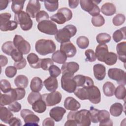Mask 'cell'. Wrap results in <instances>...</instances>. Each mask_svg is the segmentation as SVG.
I'll list each match as a JSON object with an SVG mask.
<instances>
[{"mask_svg":"<svg viewBox=\"0 0 126 126\" xmlns=\"http://www.w3.org/2000/svg\"><path fill=\"white\" fill-rule=\"evenodd\" d=\"M53 63L54 61L50 58L40 59V68L44 70H48L49 67Z\"/></svg>","mask_w":126,"mask_h":126,"instance_id":"cell-47","label":"cell"},{"mask_svg":"<svg viewBox=\"0 0 126 126\" xmlns=\"http://www.w3.org/2000/svg\"><path fill=\"white\" fill-rule=\"evenodd\" d=\"M13 117L11 111L6 107L0 106V119L1 121L5 124H8L10 120Z\"/></svg>","mask_w":126,"mask_h":126,"instance_id":"cell-25","label":"cell"},{"mask_svg":"<svg viewBox=\"0 0 126 126\" xmlns=\"http://www.w3.org/2000/svg\"><path fill=\"white\" fill-rule=\"evenodd\" d=\"M18 26V23L15 21L9 20L3 26H0L1 31L6 32L8 31H13L15 30Z\"/></svg>","mask_w":126,"mask_h":126,"instance_id":"cell-40","label":"cell"},{"mask_svg":"<svg viewBox=\"0 0 126 126\" xmlns=\"http://www.w3.org/2000/svg\"><path fill=\"white\" fill-rule=\"evenodd\" d=\"M72 18V11L66 7H63L59 9L57 13L53 15L50 19L51 21L62 25L68 21Z\"/></svg>","mask_w":126,"mask_h":126,"instance_id":"cell-5","label":"cell"},{"mask_svg":"<svg viewBox=\"0 0 126 126\" xmlns=\"http://www.w3.org/2000/svg\"><path fill=\"white\" fill-rule=\"evenodd\" d=\"M66 55L61 50H57L55 52L52 56V60L56 63L63 64L67 60Z\"/></svg>","mask_w":126,"mask_h":126,"instance_id":"cell-29","label":"cell"},{"mask_svg":"<svg viewBox=\"0 0 126 126\" xmlns=\"http://www.w3.org/2000/svg\"><path fill=\"white\" fill-rule=\"evenodd\" d=\"M20 115L25 122V126H38L40 119L34 113L28 109H23L20 112Z\"/></svg>","mask_w":126,"mask_h":126,"instance_id":"cell-10","label":"cell"},{"mask_svg":"<svg viewBox=\"0 0 126 126\" xmlns=\"http://www.w3.org/2000/svg\"><path fill=\"white\" fill-rule=\"evenodd\" d=\"M114 94L118 99H124L126 98V90L125 85H120L118 86L115 90Z\"/></svg>","mask_w":126,"mask_h":126,"instance_id":"cell-36","label":"cell"},{"mask_svg":"<svg viewBox=\"0 0 126 126\" xmlns=\"http://www.w3.org/2000/svg\"><path fill=\"white\" fill-rule=\"evenodd\" d=\"M94 77L98 80H102L106 75V68L104 65L98 63L94 65Z\"/></svg>","mask_w":126,"mask_h":126,"instance_id":"cell-22","label":"cell"},{"mask_svg":"<svg viewBox=\"0 0 126 126\" xmlns=\"http://www.w3.org/2000/svg\"><path fill=\"white\" fill-rule=\"evenodd\" d=\"M43 84L47 91L50 92H55L58 87L57 79L56 77L51 76L44 81Z\"/></svg>","mask_w":126,"mask_h":126,"instance_id":"cell-23","label":"cell"},{"mask_svg":"<svg viewBox=\"0 0 126 126\" xmlns=\"http://www.w3.org/2000/svg\"><path fill=\"white\" fill-rule=\"evenodd\" d=\"M13 44L18 51L23 54H28L31 50V45L29 42L24 39L21 35L16 34L13 38Z\"/></svg>","mask_w":126,"mask_h":126,"instance_id":"cell-11","label":"cell"},{"mask_svg":"<svg viewBox=\"0 0 126 126\" xmlns=\"http://www.w3.org/2000/svg\"><path fill=\"white\" fill-rule=\"evenodd\" d=\"M28 78L24 75H19L14 79V84L17 88L25 89L28 85Z\"/></svg>","mask_w":126,"mask_h":126,"instance_id":"cell-30","label":"cell"},{"mask_svg":"<svg viewBox=\"0 0 126 126\" xmlns=\"http://www.w3.org/2000/svg\"><path fill=\"white\" fill-rule=\"evenodd\" d=\"M76 32L77 29L75 26L67 25L58 31L55 35V38L58 42L61 43L69 42L70 38L74 36Z\"/></svg>","mask_w":126,"mask_h":126,"instance_id":"cell-4","label":"cell"},{"mask_svg":"<svg viewBox=\"0 0 126 126\" xmlns=\"http://www.w3.org/2000/svg\"><path fill=\"white\" fill-rule=\"evenodd\" d=\"M91 122L93 123H100L99 125L112 126L113 122L110 119L109 113L105 110H98L93 106L90 108Z\"/></svg>","mask_w":126,"mask_h":126,"instance_id":"cell-2","label":"cell"},{"mask_svg":"<svg viewBox=\"0 0 126 126\" xmlns=\"http://www.w3.org/2000/svg\"><path fill=\"white\" fill-rule=\"evenodd\" d=\"M37 29L40 32L49 35H55L58 31L56 24L51 20H45L39 23Z\"/></svg>","mask_w":126,"mask_h":126,"instance_id":"cell-9","label":"cell"},{"mask_svg":"<svg viewBox=\"0 0 126 126\" xmlns=\"http://www.w3.org/2000/svg\"><path fill=\"white\" fill-rule=\"evenodd\" d=\"M36 51L41 56H46L55 52L56 46L52 40L41 39L37 40L35 45Z\"/></svg>","mask_w":126,"mask_h":126,"instance_id":"cell-3","label":"cell"},{"mask_svg":"<svg viewBox=\"0 0 126 126\" xmlns=\"http://www.w3.org/2000/svg\"><path fill=\"white\" fill-rule=\"evenodd\" d=\"M126 17L123 14H118L115 16H114L113 18L112 22L113 24L116 26H119L125 22Z\"/></svg>","mask_w":126,"mask_h":126,"instance_id":"cell-48","label":"cell"},{"mask_svg":"<svg viewBox=\"0 0 126 126\" xmlns=\"http://www.w3.org/2000/svg\"><path fill=\"white\" fill-rule=\"evenodd\" d=\"M92 23L95 27H101L105 23V19L104 17L100 14L93 17L92 18Z\"/></svg>","mask_w":126,"mask_h":126,"instance_id":"cell-44","label":"cell"},{"mask_svg":"<svg viewBox=\"0 0 126 126\" xmlns=\"http://www.w3.org/2000/svg\"><path fill=\"white\" fill-rule=\"evenodd\" d=\"M42 98V95L39 92H32L28 95L27 100L29 103L32 105L34 102Z\"/></svg>","mask_w":126,"mask_h":126,"instance_id":"cell-45","label":"cell"},{"mask_svg":"<svg viewBox=\"0 0 126 126\" xmlns=\"http://www.w3.org/2000/svg\"><path fill=\"white\" fill-rule=\"evenodd\" d=\"M60 50L63 52L68 58L73 57L77 52L76 47L70 41L62 43L60 46Z\"/></svg>","mask_w":126,"mask_h":126,"instance_id":"cell-17","label":"cell"},{"mask_svg":"<svg viewBox=\"0 0 126 126\" xmlns=\"http://www.w3.org/2000/svg\"><path fill=\"white\" fill-rule=\"evenodd\" d=\"M8 108L11 112L16 113L20 111V110H21L22 106L20 103L15 101L9 104Z\"/></svg>","mask_w":126,"mask_h":126,"instance_id":"cell-55","label":"cell"},{"mask_svg":"<svg viewBox=\"0 0 126 126\" xmlns=\"http://www.w3.org/2000/svg\"><path fill=\"white\" fill-rule=\"evenodd\" d=\"M108 53V48L106 44H100L96 46L95 54L99 61L103 62Z\"/></svg>","mask_w":126,"mask_h":126,"instance_id":"cell-20","label":"cell"},{"mask_svg":"<svg viewBox=\"0 0 126 126\" xmlns=\"http://www.w3.org/2000/svg\"><path fill=\"white\" fill-rule=\"evenodd\" d=\"M101 11L106 16H112L116 13V6L112 3L106 2L101 6Z\"/></svg>","mask_w":126,"mask_h":126,"instance_id":"cell-26","label":"cell"},{"mask_svg":"<svg viewBox=\"0 0 126 126\" xmlns=\"http://www.w3.org/2000/svg\"><path fill=\"white\" fill-rule=\"evenodd\" d=\"M50 75L54 77H58L61 73V70L58 66L56 65H51L48 69Z\"/></svg>","mask_w":126,"mask_h":126,"instance_id":"cell-51","label":"cell"},{"mask_svg":"<svg viewBox=\"0 0 126 126\" xmlns=\"http://www.w3.org/2000/svg\"><path fill=\"white\" fill-rule=\"evenodd\" d=\"M25 0H14L12 1L11 6L12 11L15 14H17L22 11Z\"/></svg>","mask_w":126,"mask_h":126,"instance_id":"cell-34","label":"cell"},{"mask_svg":"<svg viewBox=\"0 0 126 126\" xmlns=\"http://www.w3.org/2000/svg\"><path fill=\"white\" fill-rule=\"evenodd\" d=\"M27 64V61L25 58H23L22 60L19 62H15L14 63V66L17 68V69H21L24 68Z\"/></svg>","mask_w":126,"mask_h":126,"instance_id":"cell-57","label":"cell"},{"mask_svg":"<svg viewBox=\"0 0 126 126\" xmlns=\"http://www.w3.org/2000/svg\"><path fill=\"white\" fill-rule=\"evenodd\" d=\"M43 87V82L41 78L38 77H33L31 82L30 88L32 92H39Z\"/></svg>","mask_w":126,"mask_h":126,"instance_id":"cell-28","label":"cell"},{"mask_svg":"<svg viewBox=\"0 0 126 126\" xmlns=\"http://www.w3.org/2000/svg\"><path fill=\"white\" fill-rule=\"evenodd\" d=\"M8 124L10 126H20L22 125V122L20 119L16 117H13L9 121Z\"/></svg>","mask_w":126,"mask_h":126,"instance_id":"cell-58","label":"cell"},{"mask_svg":"<svg viewBox=\"0 0 126 126\" xmlns=\"http://www.w3.org/2000/svg\"><path fill=\"white\" fill-rule=\"evenodd\" d=\"M41 5L39 1L36 0H30L27 5L26 12L32 18L36 17L37 14L40 11Z\"/></svg>","mask_w":126,"mask_h":126,"instance_id":"cell-15","label":"cell"},{"mask_svg":"<svg viewBox=\"0 0 126 126\" xmlns=\"http://www.w3.org/2000/svg\"><path fill=\"white\" fill-rule=\"evenodd\" d=\"M79 3V0H68V5L71 8H75Z\"/></svg>","mask_w":126,"mask_h":126,"instance_id":"cell-62","label":"cell"},{"mask_svg":"<svg viewBox=\"0 0 126 126\" xmlns=\"http://www.w3.org/2000/svg\"><path fill=\"white\" fill-rule=\"evenodd\" d=\"M0 88L1 92L4 93L8 92L12 89L10 82L5 79H2L0 80Z\"/></svg>","mask_w":126,"mask_h":126,"instance_id":"cell-49","label":"cell"},{"mask_svg":"<svg viewBox=\"0 0 126 126\" xmlns=\"http://www.w3.org/2000/svg\"><path fill=\"white\" fill-rule=\"evenodd\" d=\"M10 56L15 62H19L24 58L23 57V54L16 48L12 51Z\"/></svg>","mask_w":126,"mask_h":126,"instance_id":"cell-53","label":"cell"},{"mask_svg":"<svg viewBox=\"0 0 126 126\" xmlns=\"http://www.w3.org/2000/svg\"><path fill=\"white\" fill-rule=\"evenodd\" d=\"M74 94L81 100H87V91L85 88H79L74 92Z\"/></svg>","mask_w":126,"mask_h":126,"instance_id":"cell-46","label":"cell"},{"mask_svg":"<svg viewBox=\"0 0 126 126\" xmlns=\"http://www.w3.org/2000/svg\"><path fill=\"white\" fill-rule=\"evenodd\" d=\"M9 1L6 0H0V10L5 9L8 5Z\"/></svg>","mask_w":126,"mask_h":126,"instance_id":"cell-61","label":"cell"},{"mask_svg":"<svg viewBox=\"0 0 126 126\" xmlns=\"http://www.w3.org/2000/svg\"><path fill=\"white\" fill-rule=\"evenodd\" d=\"M49 18L48 14L44 10L40 11L36 16V20L38 23L45 20H49Z\"/></svg>","mask_w":126,"mask_h":126,"instance_id":"cell-52","label":"cell"},{"mask_svg":"<svg viewBox=\"0 0 126 126\" xmlns=\"http://www.w3.org/2000/svg\"><path fill=\"white\" fill-rule=\"evenodd\" d=\"M123 111V106L120 103H115L110 108V114L114 117L120 116Z\"/></svg>","mask_w":126,"mask_h":126,"instance_id":"cell-32","label":"cell"},{"mask_svg":"<svg viewBox=\"0 0 126 126\" xmlns=\"http://www.w3.org/2000/svg\"><path fill=\"white\" fill-rule=\"evenodd\" d=\"M13 101L11 98V95L8 93H5V94H0V106H5L9 105Z\"/></svg>","mask_w":126,"mask_h":126,"instance_id":"cell-43","label":"cell"},{"mask_svg":"<svg viewBox=\"0 0 126 126\" xmlns=\"http://www.w3.org/2000/svg\"><path fill=\"white\" fill-rule=\"evenodd\" d=\"M103 92L104 94L107 96H112L114 94L115 87L111 82H105L103 85Z\"/></svg>","mask_w":126,"mask_h":126,"instance_id":"cell-33","label":"cell"},{"mask_svg":"<svg viewBox=\"0 0 126 126\" xmlns=\"http://www.w3.org/2000/svg\"><path fill=\"white\" fill-rule=\"evenodd\" d=\"M100 2V1L91 0H81L79 1L82 9L88 12L93 17L99 15L100 10L97 4Z\"/></svg>","mask_w":126,"mask_h":126,"instance_id":"cell-8","label":"cell"},{"mask_svg":"<svg viewBox=\"0 0 126 126\" xmlns=\"http://www.w3.org/2000/svg\"><path fill=\"white\" fill-rule=\"evenodd\" d=\"M62 98V94L57 91L44 94L42 95V99L45 102L47 106H54L59 103Z\"/></svg>","mask_w":126,"mask_h":126,"instance_id":"cell-13","label":"cell"},{"mask_svg":"<svg viewBox=\"0 0 126 126\" xmlns=\"http://www.w3.org/2000/svg\"><path fill=\"white\" fill-rule=\"evenodd\" d=\"M79 69V64L74 62L64 63L62 66L61 71L62 74L70 73L74 75Z\"/></svg>","mask_w":126,"mask_h":126,"instance_id":"cell-18","label":"cell"},{"mask_svg":"<svg viewBox=\"0 0 126 126\" xmlns=\"http://www.w3.org/2000/svg\"><path fill=\"white\" fill-rule=\"evenodd\" d=\"M42 125L43 126H54L55 125V123L52 118H47L43 121Z\"/></svg>","mask_w":126,"mask_h":126,"instance_id":"cell-59","label":"cell"},{"mask_svg":"<svg viewBox=\"0 0 126 126\" xmlns=\"http://www.w3.org/2000/svg\"><path fill=\"white\" fill-rule=\"evenodd\" d=\"M15 48H16L14 45L13 42L11 41H8L4 42L1 46V50L2 52L4 54L8 56L11 55L12 51Z\"/></svg>","mask_w":126,"mask_h":126,"instance_id":"cell-37","label":"cell"},{"mask_svg":"<svg viewBox=\"0 0 126 126\" xmlns=\"http://www.w3.org/2000/svg\"><path fill=\"white\" fill-rule=\"evenodd\" d=\"M111 39V36L105 32L100 33L97 35L96 39L97 42L99 44H105L110 41Z\"/></svg>","mask_w":126,"mask_h":126,"instance_id":"cell-41","label":"cell"},{"mask_svg":"<svg viewBox=\"0 0 126 126\" xmlns=\"http://www.w3.org/2000/svg\"><path fill=\"white\" fill-rule=\"evenodd\" d=\"M46 106L45 102L41 98L37 100L32 104V109L35 112L42 113L45 111Z\"/></svg>","mask_w":126,"mask_h":126,"instance_id":"cell-31","label":"cell"},{"mask_svg":"<svg viewBox=\"0 0 126 126\" xmlns=\"http://www.w3.org/2000/svg\"><path fill=\"white\" fill-rule=\"evenodd\" d=\"M63 106L64 108L70 111H76L81 107L80 103L73 97H67L64 101Z\"/></svg>","mask_w":126,"mask_h":126,"instance_id":"cell-19","label":"cell"},{"mask_svg":"<svg viewBox=\"0 0 126 126\" xmlns=\"http://www.w3.org/2000/svg\"><path fill=\"white\" fill-rule=\"evenodd\" d=\"M64 126H77V124L76 122L74 120H67V121L65 123Z\"/></svg>","mask_w":126,"mask_h":126,"instance_id":"cell-63","label":"cell"},{"mask_svg":"<svg viewBox=\"0 0 126 126\" xmlns=\"http://www.w3.org/2000/svg\"><path fill=\"white\" fill-rule=\"evenodd\" d=\"M45 8L50 12H54L57 10L59 6V1L55 0H44Z\"/></svg>","mask_w":126,"mask_h":126,"instance_id":"cell-39","label":"cell"},{"mask_svg":"<svg viewBox=\"0 0 126 126\" xmlns=\"http://www.w3.org/2000/svg\"><path fill=\"white\" fill-rule=\"evenodd\" d=\"M67 118V120H74L79 126H89L91 124L90 112L86 109L71 111L68 113Z\"/></svg>","mask_w":126,"mask_h":126,"instance_id":"cell-1","label":"cell"},{"mask_svg":"<svg viewBox=\"0 0 126 126\" xmlns=\"http://www.w3.org/2000/svg\"><path fill=\"white\" fill-rule=\"evenodd\" d=\"M30 15L25 11H21L19 13L15 14L14 21L20 25L22 30L27 31L32 29L33 22Z\"/></svg>","mask_w":126,"mask_h":126,"instance_id":"cell-6","label":"cell"},{"mask_svg":"<svg viewBox=\"0 0 126 126\" xmlns=\"http://www.w3.org/2000/svg\"><path fill=\"white\" fill-rule=\"evenodd\" d=\"M28 62L30 65L33 68H40V59L37 55L33 53H31L27 56Z\"/></svg>","mask_w":126,"mask_h":126,"instance_id":"cell-27","label":"cell"},{"mask_svg":"<svg viewBox=\"0 0 126 126\" xmlns=\"http://www.w3.org/2000/svg\"><path fill=\"white\" fill-rule=\"evenodd\" d=\"M11 17L9 13H3L0 14V26H3L10 20Z\"/></svg>","mask_w":126,"mask_h":126,"instance_id":"cell-56","label":"cell"},{"mask_svg":"<svg viewBox=\"0 0 126 126\" xmlns=\"http://www.w3.org/2000/svg\"><path fill=\"white\" fill-rule=\"evenodd\" d=\"M61 82L62 88L69 93H74L76 89V83L73 74L70 73L63 74Z\"/></svg>","mask_w":126,"mask_h":126,"instance_id":"cell-7","label":"cell"},{"mask_svg":"<svg viewBox=\"0 0 126 126\" xmlns=\"http://www.w3.org/2000/svg\"><path fill=\"white\" fill-rule=\"evenodd\" d=\"M87 91V99L94 104H98L101 100V94L99 89L95 86L85 88Z\"/></svg>","mask_w":126,"mask_h":126,"instance_id":"cell-14","label":"cell"},{"mask_svg":"<svg viewBox=\"0 0 126 126\" xmlns=\"http://www.w3.org/2000/svg\"><path fill=\"white\" fill-rule=\"evenodd\" d=\"M65 112L66 110L63 108L56 106L50 110L49 115L56 122H59L62 119Z\"/></svg>","mask_w":126,"mask_h":126,"instance_id":"cell-21","label":"cell"},{"mask_svg":"<svg viewBox=\"0 0 126 126\" xmlns=\"http://www.w3.org/2000/svg\"><path fill=\"white\" fill-rule=\"evenodd\" d=\"M8 63V59L7 57L2 55H0V66H5Z\"/></svg>","mask_w":126,"mask_h":126,"instance_id":"cell-60","label":"cell"},{"mask_svg":"<svg viewBox=\"0 0 126 126\" xmlns=\"http://www.w3.org/2000/svg\"><path fill=\"white\" fill-rule=\"evenodd\" d=\"M85 55L86 56L85 61L89 62H94L96 60L95 54L92 49H87L85 52Z\"/></svg>","mask_w":126,"mask_h":126,"instance_id":"cell-50","label":"cell"},{"mask_svg":"<svg viewBox=\"0 0 126 126\" xmlns=\"http://www.w3.org/2000/svg\"><path fill=\"white\" fill-rule=\"evenodd\" d=\"M74 80L77 87L87 88L94 85V81L92 79L88 76L83 75H77L74 76Z\"/></svg>","mask_w":126,"mask_h":126,"instance_id":"cell-16","label":"cell"},{"mask_svg":"<svg viewBox=\"0 0 126 126\" xmlns=\"http://www.w3.org/2000/svg\"><path fill=\"white\" fill-rule=\"evenodd\" d=\"M17 73V68L14 66H8L5 70V74L8 78L13 77Z\"/></svg>","mask_w":126,"mask_h":126,"instance_id":"cell-54","label":"cell"},{"mask_svg":"<svg viewBox=\"0 0 126 126\" xmlns=\"http://www.w3.org/2000/svg\"><path fill=\"white\" fill-rule=\"evenodd\" d=\"M117 55L113 52H109L103 62L108 65H113L115 64L117 61Z\"/></svg>","mask_w":126,"mask_h":126,"instance_id":"cell-38","label":"cell"},{"mask_svg":"<svg viewBox=\"0 0 126 126\" xmlns=\"http://www.w3.org/2000/svg\"><path fill=\"white\" fill-rule=\"evenodd\" d=\"M116 50L119 59L125 63L126 60V42L124 41L118 43L116 46Z\"/></svg>","mask_w":126,"mask_h":126,"instance_id":"cell-24","label":"cell"},{"mask_svg":"<svg viewBox=\"0 0 126 126\" xmlns=\"http://www.w3.org/2000/svg\"><path fill=\"white\" fill-rule=\"evenodd\" d=\"M108 75L110 79L115 80L119 84L123 85L126 84V72L120 68H112L109 69Z\"/></svg>","mask_w":126,"mask_h":126,"instance_id":"cell-12","label":"cell"},{"mask_svg":"<svg viewBox=\"0 0 126 126\" xmlns=\"http://www.w3.org/2000/svg\"><path fill=\"white\" fill-rule=\"evenodd\" d=\"M126 27L116 30L113 34V38L115 42H119L122 39H126Z\"/></svg>","mask_w":126,"mask_h":126,"instance_id":"cell-35","label":"cell"},{"mask_svg":"<svg viewBox=\"0 0 126 126\" xmlns=\"http://www.w3.org/2000/svg\"><path fill=\"white\" fill-rule=\"evenodd\" d=\"M76 43L79 48L84 49L88 47L89 45V40L86 36H81L77 38L76 40Z\"/></svg>","mask_w":126,"mask_h":126,"instance_id":"cell-42","label":"cell"}]
</instances>
